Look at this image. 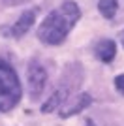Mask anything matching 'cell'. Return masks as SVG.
<instances>
[{
	"mask_svg": "<svg viewBox=\"0 0 124 126\" xmlns=\"http://www.w3.org/2000/svg\"><path fill=\"white\" fill-rule=\"evenodd\" d=\"M79 17H81L79 6L72 0H66L43 19L38 28V38L47 45H60Z\"/></svg>",
	"mask_w": 124,
	"mask_h": 126,
	"instance_id": "cell-1",
	"label": "cell"
},
{
	"mask_svg": "<svg viewBox=\"0 0 124 126\" xmlns=\"http://www.w3.org/2000/svg\"><path fill=\"white\" fill-rule=\"evenodd\" d=\"M21 83L15 70L0 60V111H10L21 98Z\"/></svg>",
	"mask_w": 124,
	"mask_h": 126,
	"instance_id": "cell-2",
	"label": "cell"
},
{
	"mask_svg": "<svg viewBox=\"0 0 124 126\" xmlns=\"http://www.w3.org/2000/svg\"><path fill=\"white\" fill-rule=\"evenodd\" d=\"M45 83H47V72L43 70L40 62L32 60L28 64V90H30V96L34 100L43 92Z\"/></svg>",
	"mask_w": 124,
	"mask_h": 126,
	"instance_id": "cell-3",
	"label": "cell"
},
{
	"mask_svg": "<svg viewBox=\"0 0 124 126\" xmlns=\"http://www.w3.org/2000/svg\"><path fill=\"white\" fill-rule=\"evenodd\" d=\"M90 102H92V98L88 94L72 96V98L60 107V117L62 119H68V117H72V115H77V113H81L87 105H90Z\"/></svg>",
	"mask_w": 124,
	"mask_h": 126,
	"instance_id": "cell-4",
	"label": "cell"
},
{
	"mask_svg": "<svg viewBox=\"0 0 124 126\" xmlns=\"http://www.w3.org/2000/svg\"><path fill=\"white\" fill-rule=\"evenodd\" d=\"M34 21H36V13L32 10H26L23 15L17 19V23L11 28H6V34H11V36H15V38H19V36H25L26 32L30 30V26L34 25Z\"/></svg>",
	"mask_w": 124,
	"mask_h": 126,
	"instance_id": "cell-5",
	"label": "cell"
},
{
	"mask_svg": "<svg viewBox=\"0 0 124 126\" xmlns=\"http://www.w3.org/2000/svg\"><path fill=\"white\" fill-rule=\"evenodd\" d=\"M117 55V45H115L113 40H102V42L96 45V57L102 60V62H111Z\"/></svg>",
	"mask_w": 124,
	"mask_h": 126,
	"instance_id": "cell-6",
	"label": "cell"
},
{
	"mask_svg": "<svg viewBox=\"0 0 124 126\" xmlns=\"http://www.w3.org/2000/svg\"><path fill=\"white\" fill-rule=\"evenodd\" d=\"M66 96H68V90H66V89H58V90H55V92L49 96V100H47L45 104L41 105V111H43V113H51V111H55L57 107H60L62 102L66 100Z\"/></svg>",
	"mask_w": 124,
	"mask_h": 126,
	"instance_id": "cell-7",
	"label": "cell"
},
{
	"mask_svg": "<svg viewBox=\"0 0 124 126\" xmlns=\"http://www.w3.org/2000/svg\"><path fill=\"white\" fill-rule=\"evenodd\" d=\"M117 0H100L98 2V10L105 19H111V17L117 13Z\"/></svg>",
	"mask_w": 124,
	"mask_h": 126,
	"instance_id": "cell-8",
	"label": "cell"
},
{
	"mask_svg": "<svg viewBox=\"0 0 124 126\" xmlns=\"http://www.w3.org/2000/svg\"><path fill=\"white\" fill-rule=\"evenodd\" d=\"M115 87H117V89H119L120 92L124 94V74H122V75H119V77L115 79Z\"/></svg>",
	"mask_w": 124,
	"mask_h": 126,
	"instance_id": "cell-9",
	"label": "cell"
},
{
	"mask_svg": "<svg viewBox=\"0 0 124 126\" xmlns=\"http://www.w3.org/2000/svg\"><path fill=\"white\" fill-rule=\"evenodd\" d=\"M4 4L8 6H21V4H25V2H28V0H2Z\"/></svg>",
	"mask_w": 124,
	"mask_h": 126,
	"instance_id": "cell-10",
	"label": "cell"
},
{
	"mask_svg": "<svg viewBox=\"0 0 124 126\" xmlns=\"http://www.w3.org/2000/svg\"><path fill=\"white\" fill-rule=\"evenodd\" d=\"M119 38H120V42H122V47H124V30L120 32V36H119Z\"/></svg>",
	"mask_w": 124,
	"mask_h": 126,
	"instance_id": "cell-11",
	"label": "cell"
},
{
	"mask_svg": "<svg viewBox=\"0 0 124 126\" xmlns=\"http://www.w3.org/2000/svg\"><path fill=\"white\" fill-rule=\"evenodd\" d=\"M87 126H96V124H94V121H90V119H88V121H87Z\"/></svg>",
	"mask_w": 124,
	"mask_h": 126,
	"instance_id": "cell-12",
	"label": "cell"
}]
</instances>
